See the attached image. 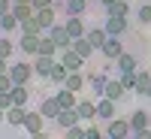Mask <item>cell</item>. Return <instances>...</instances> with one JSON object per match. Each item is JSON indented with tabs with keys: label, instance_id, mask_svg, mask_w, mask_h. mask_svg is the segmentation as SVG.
I'll list each match as a JSON object with an SVG mask.
<instances>
[{
	"label": "cell",
	"instance_id": "cell-1",
	"mask_svg": "<svg viewBox=\"0 0 151 139\" xmlns=\"http://www.w3.org/2000/svg\"><path fill=\"white\" fill-rule=\"evenodd\" d=\"M9 76H12V82L15 85H27L30 79H33V60H27V58H21V60H15V64H9Z\"/></svg>",
	"mask_w": 151,
	"mask_h": 139
},
{
	"label": "cell",
	"instance_id": "cell-18",
	"mask_svg": "<svg viewBox=\"0 0 151 139\" xmlns=\"http://www.w3.org/2000/svg\"><path fill=\"white\" fill-rule=\"evenodd\" d=\"M79 115H82V121H97V103L94 100H79Z\"/></svg>",
	"mask_w": 151,
	"mask_h": 139
},
{
	"label": "cell",
	"instance_id": "cell-27",
	"mask_svg": "<svg viewBox=\"0 0 151 139\" xmlns=\"http://www.w3.org/2000/svg\"><path fill=\"white\" fill-rule=\"evenodd\" d=\"M64 9H67V15H85L88 0H64Z\"/></svg>",
	"mask_w": 151,
	"mask_h": 139
},
{
	"label": "cell",
	"instance_id": "cell-21",
	"mask_svg": "<svg viewBox=\"0 0 151 139\" xmlns=\"http://www.w3.org/2000/svg\"><path fill=\"white\" fill-rule=\"evenodd\" d=\"M36 21H40V27L48 30L55 24V6H45V9H36Z\"/></svg>",
	"mask_w": 151,
	"mask_h": 139
},
{
	"label": "cell",
	"instance_id": "cell-25",
	"mask_svg": "<svg viewBox=\"0 0 151 139\" xmlns=\"http://www.w3.org/2000/svg\"><path fill=\"white\" fill-rule=\"evenodd\" d=\"M124 91H127V88L121 85V79H115V82L109 79V85H106V94H103V97H109V100H115V103H118V100L124 97Z\"/></svg>",
	"mask_w": 151,
	"mask_h": 139
},
{
	"label": "cell",
	"instance_id": "cell-39",
	"mask_svg": "<svg viewBox=\"0 0 151 139\" xmlns=\"http://www.w3.org/2000/svg\"><path fill=\"white\" fill-rule=\"evenodd\" d=\"M6 12H12V0H0V15H6Z\"/></svg>",
	"mask_w": 151,
	"mask_h": 139
},
{
	"label": "cell",
	"instance_id": "cell-28",
	"mask_svg": "<svg viewBox=\"0 0 151 139\" xmlns=\"http://www.w3.org/2000/svg\"><path fill=\"white\" fill-rule=\"evenodd\" d=\"M103 9H106V15H130L127 0H115V3H109V6H103Z\"/></svg>",
	"mask_w": 151,
	"mask_h": 139
},
{
	"label": "cell",
	"instance_id": "cell-5",
	"mask_svg": "<svg viewBox=\"0 0 151 139\" xmlns=\"http://www.w3.org/2000/svg\"><path fill=\"white\" fill-rule=\"evenodd\" d=\"M55 64H58L55 58H48V55H36V58H33V73L40 76V79H48V76H52V70H55Z\"/></svg>",
	"mask_w": 151,
	"mask_h": 139
},
{
	"label": "cell",
	"instance_id": "cell-34",
	"mask_svg": "<svg viewBox=\"0 0 151 139\" xmlns=\"http://www.w3.org/2000/svg\"><path fill=\"white\" fill-rule=\"evenodd\" d=\"M118 79H121V85L127 88V91H136V73H121Z\"/></svg>",
	"mask_w": 151,
	"mask_h": 139
},
{
	"label": "cell",
	"instance_id": "cell-13",
	"mask_svg": "<svg viewBox=\"0 0 151 139\" xmlns=\"http://www.w3.org/2000/svg\"><path fill=\"white\" fill-rule=\"evenodd\" d=\"M115 100H109V97H100L97 100V118L100 121H112V118H115Z\"/></svg>",
	"mask_w": 151,
	"mask_h": 139
},
{
	"label": "cell",
	"instance_id": "cell-2",
	"mask_svg": "<svg viewBox=\"0 0 151 139\" xmlns=\"http://www.w3.org/2000/svg\"><path fill=\"white\" fill-rule=\"evenodd\" d=\"M40 36H42V33H21L18 48H21L24 58H36V55H40Z\"/></svg>",
	"mask_w": 151,
	"mask_h": 139
},
{
	"label": "cell",
	"instance_id": "cell-3",
	"mask_svg": "<svg viewBox=\"0 0 151 139\" xmlns=\"http://www.w3.org/2000/svg\"><path fill=\"white\" fill-rule=\"evenodd\" d=\"M103 27H106L109 36H124L127 33V15H106Z\"/></svg>",
	"mask_w": 151,
	"mask_h": 139
},
{
	"label": "cell",
	"instance_id": "cell-36",
	"mask_svg": "<svg viewBox=\"0 0 151 139\" xmlns=\"http://www.w3.org/2000/svg\"><path fill=\"white\" fill-rule=\"evenodd\" d=\"M136 15H139V21H142V24H151V3L139 6V12H136Z\"/></svg>",
	"mask_w": 151,
	"mask_h": 139
},
{
	"label": "cell",
	"instance_id": "cell-33",
	"mask_svg": "<svg viewBox=\"0 0 151 139\" xmlns=\"http://www.w3.org/2000/svg\"><path fill=\"white\" fill-rule=\"evenodd\" d=\"M82 136H88V127H82V124L67 127V139H82Z\"/></svg>",
	"mask_w": 151,
	"mask_h": 139
},
{
	"label": "cell",
	"instance_id": "cell-10",
	"mask_svg": "<svg viewBox=\"0 0 151 139\" xmlns=\"http://www.w3.org/2000/svg\"><path fill=\"white\" fill-rule=\"evenodd\" d=\"M100 52H103V58H106V60H115V58L124 52V42H121V36H109V40L103 42V48H100Z\"/></svg>",
	"mask_w": 151,
	"mask_h": 139
},
{
	"label": "cell",
	"instance_id": "cell-26",
	"mask_svg": "<svg viewBox=\"0 0 151 139\" xmlns=\"http://www.w3.org/2000/svg\"><path fill=\"white\" fill-rule=\"evenodd\" d=\"M151 85V73L145 70V67H139V70H136V94H142L145 97V88Z\"/></svg>",
	"mask_w": 151,
	"mask_h": 139
},
{
	"label": "cell",
	"instance_id": "cell-43",
	"mask_svg": "<svg viewBox=\"0 0 151 139\" xmlns=\"http://www.w3.org/2000/svg\"><path fill=\"white\" fill-rule=\"evenodd\" d=\"M145 97H148V100H151V85H148V88H145Z\"/></svg>",
	"mask_w": 151,
	"mask_h": 139
},
{
	"label": "cell",
	"instance_id": "cell-11",
	"mask_svg": "<svg viewBox=\"0 0 151 139\" xmlns=\"http://www.w3.org/2000/svg\"><path fill=\"white\" fill-rule=\"evenodd\" d=\"M130 127H133V133H142V130H148V127H151V112H145V109H136L133 115H130Z\"/></svg>",
	"mask_w": 151,
	"mask_h": 139
},
{
	"label": "cell",
	"instance_id": "cell-20",
	"mask_svg": "<svg viewBox=\"0 0 151 139\" xmlns=\"http://www.w3.org/2000/svg\"><path fill=\"white\" fill-rule=\"evenodd\" d=\"M85 76H82V70H73L70 76H67V82H64V88H70V91H76V94H79L82 91V88H85Z\"/></svg>",
	"mask_w": 151,
	"mask_h": 139
},
{
	"label": "cell",
	"instance_id": "cell-23",
	"mask_svg": "<svg viewBox=\"0 0 151 139\" xmlns=\"http://www.w3.org/2000/svg\"><path fill=\"white\" fill-rule=\"evenodd\" d=\"M67 76H70V70L64 67V60H58V64H55V70H52V76H48V82H52V85H64L67 82Z\"/></svg>",
	"mask_w": 151,
	"mask_h": 139
},
{
	"label": "cell",
	"instance_id": "cell-12",
	"mask_svg": "<svg viewBox=\"0 0 151 139\" xmlns=\"http://www.w3.org/2000/svg\"><path fill=\"white\" fill-rule=\"evenodd\" d=\"M115 67H118V73H136L139 70V60H136V55H130V52H121L115 58Z\"/></svg>",
	"mask_w": 151,
	"mask_h": 139
},
{
	"label": "cell",
	"instance_id": "cell-6",
	"mask_svg": "<svg viewBox=\"0 0 151 139\" xmlns=\"http://www.w3.org/2000/svg\"><path fill=\"white\" fill-rule=\"evenodd\" d=\"M48 36H52V40L58 42V48H70L73 45V36H70V30L64 27V24H52V27H48Z\"/></svg>",
	"mask_w": 151,
	"mask_h": 139
},
{
	"label": "cell",
	"instance_id": "cell-19",
	"mask_svg": "<svg viewBox=\"0 0 151 139\" xmlns=\"http://www.w3.org/2000/svg\"><path fill=\"white\" fill-rule=\"evenodd\" d=\"M40 112L45 118H58L60 115V103H58V97H45L42 103H40Z\"/></svg>",
	"mask_w": 151,
	"mask_h": 139
},
{
	"label": "cell",
	"instance_id": "cell-17",
	"mask_svg": "<svg viewBox=\"0 0 151 139\" xmlns=\"http://www.w3.org/2000/svg\"><path fill=\"white\" fill-rule=\"evenodd\" d=\"M55 97H58L60 109H76V106H79V100H76V91H70V88H64V85H60V91H58Z\"/></svg>",
	"mask_w": 151,
	"mask_h": 139
},
{
	"label": "cell",
	"instance_id": "cell-9",
	"mask_svg": "<svg viewBox=\"0 0 151 139\" xmlns=\"http://www.w3.org/2000/svg\"><path fill=\"white\" fill-rule=\"evenodd\" d=\"M42 127H45V115H42V112H27L24 133H27V136H36V133H42Z\"/></svg>",
	"mask_w": 151,
	"mask_h": 139
},
{
	"label": "cell",
	"instance_id": "cell-4",
	"mask_svg": "<svg viewBox=\"0 0 151 139\" xmlns=\"http://www.w3.org/2000/svg\"><path fill=\"white\" fill-rule=\"evenodd\" d=\"M106 133H109L112 139H124L127 133H133L130 118H127V121H124V118H112V121H106Z\"/></svg>",
	"mask_w": 151,
	"mask_h": 139
},
{
	"label": "cell",
	"instance_id": "cell-8",
	"mask_svg": "<svg viewBox=\"0 0 151 139\" xmlns=\"http://www.w3.org/2000/svg\"><path fill=\"white\" fill-rule=\"evenodd\" d=\"M24 121H27V106H9L6 109V124L9 127H24Z\"/></svg>",
	"mask_w": 151,
	"mask_h": 139
},
{
	"label": "cell",
	"instance_id": "cell-22",
	"mask_svg": "<svg viewBox=\"0 0 151 139\" xmlns=\"http://www.w3.org/2000/svg\"><path fill=\"white\" fill-rule=\"evenodd\" d=\"M73 48H76V52H79L85 60H88V58H91V55L97 52V48L91 45V40H88V36H79V40H73Z\"/></svg>",
	"mask_w": 151,
	"mask_h": 139
},
{
	"label": "cell",
	"instance_id": "cell-14",
	"mask_svg": "<svg viewBox=\"0 0 151 139\" xmlns=\"http://www.w3.org/2000/svg\"><path fill=\"white\" fill-rule=\"evenodd\" d=\"M64 27L70 30V36H73V40H79V36H85V33H88V27H85V21H82V15H67V21H64Z\"/></svg>",
	"mask_w": 151,
	"mask_h": 139
},
{
	"label": "cell",
	"instance_id": "cell-15",
	"mask_svg": "<svg viewBox=\"0 0 151 139\" xmlns=\"http://www.w3.org/2000/svg\"><path fill=\"white\" fill-rule=\"evenodd\" d=\"M55 121H58L60 130H67V127H73V124H79L82 115H79V109H60V115H58Z\"/></svg>",
	"mask_w": 151,
	"mask_h": 139
},
{
	"label": "cell",
	"instance_id": "cell-35",
	"mask_svg": "<svg viewBox=\"0 0 151 139\" xmlns=\"http://www.w3.org/2000/svg\"><path fill=\"white\" fill-rule=\"evenodd\" d=\"M12 88H15V82H12L9 70H6V73H0V91H12Z\"/></svg>",
	"mask_w": 151,
	"mask_h": 139
},
{
	"label": "cell",
	"instance_id": "cell-38",
	"mask_svg": "<svg viewBox=\"0 0 151 139\" xmlns=\"http://www.w3.org/2000/svg\"><path fill=\"white\" fill-rule=\"evenodd\" d=\"M33 9H45V6H55V0H30Z\"/></svg>",
	"mask_w": 151,
	"mask_h": 139
},
{
	"label": "cell",
	"instance_id": "cell-40",
	"mask_svg": "<svg viewBox=\"0 0 151 139\" xmlns=\"http://www.w3.org/2000/svg\"><path fill=\"white\" fill-rule=\"evenodd\" d=\"M88 139H100V130L97 127H88Z\"/></svg>",
	"mask_w": 151,
	"mask_h": 139
},
{
	"label": "cell",
	"instance_id": "cell-32",
	"mask_svg": "<svg viewBox=\"0 0 151 139\" xmlns=\"http://www.w3.org/2000/svg\"><path fill=\"white\" fill-rule=\"evenodd\" d=\"M12 52H15V42L9 40V36H0V58H12Z\"/></svg>",
	"mask_w": 151,
	"mask_h": 139
},
{
	"label": "cell",
	"instance_id": "cell-29",
	"mask_svg": "<svg viewBox=\"0 0 151 139\" xmlns=\"http://www.w3.org/2000/svg\"><path fill=\"white\" fill-rule=\"evenodd\" d=\"M12 100H15L18 106H27V100H30V91H27V85H15V88H12Z\"/></svg>",
	"mask_w": 151,
	"mask_h": 139
},
{
	"label": "cell",
	"instance_id": "cell-24",
	"mask_svg": "<svg viewBox=\"0 0 151 139\" xmlns=\"http://www.w3.org/2000/svg\"><path fill=\"white\" fill-rule=\"evenodd\" d=\"M85 36H88V40H91V45H94V48H103V42L109 40V33H106V27H91V30H88Z\"/></svg>",
	"mask_w": 151,
	"mask_h": 139
},
{
	"label": "cell",
	"instance_id": "cell-41",
	"mask_svg": "<svg viewBox=\"0 0 151 139\" xmlns=\"http://www.w3.org/2000/svg\"><path fill=\"white\" fill-rule=\"evenodd\" d=\"M6 70H9V60H6V58H0V73H6Z\"/></svg>",
	"mask_w": 151,
	"mask_h": 139
},
{
	"label": "cell",
	"instance_id": "cell-7",
	"mask_svg": "<svg viewBox=\"0 0 151 139\" xmlns=\"http://www.w3.org/2000/svg\"><path fill=\"white\" fill-rule=\"evenodd\" d=\"M60 60H64V67L73 73V70H82L85 67V58L79 55V52H76V48L70 45V48H60Z\"/></svg>",
	"mask_w": 151,
	"mask_h": 139
},
{
	"label": "cell",
	"instance_id": "cell-30",
	"mask_svg": "<svg viewBox=\"0 0 151 139\" xmlns=\"http://www.w3.org/2000/svg\"><path fill=\"white\" fill-rule=\"evenodd\" d=\"M18 30H21V33H42V27H40V21H36V15L18 21Z\"/></svg>",
	"mask_w": 151,
	"mask_h": 139
},
{
	"label": "cell",
	"instance_id": "cell-31",
	"mask_svg": "<svg viewBox=\"0 0 151 139\" xmlns=\"http://www.w3.org/2000/svg\"><path fill=\"white\" fill-rule=\"evenodd\" d=\"M15 27H18V15H15V12L0 15V30H15Z\"/></svg>",
	"mask_w": 151,
	"mask_h": 139
},
{
	"label": "cell",
	"instance_id": "cell-45",
	"mask_svg": "<svg viewBox=\"0 0 151 139\" xmlns=\"http://www.w3.org/2000/svg\"><path fill=\"white\" fill-rule=\"evenodd\" d=\"M12 3H30V0H12Z\"/></svg>",
	"mask_w": 151,
	"mask_h": 139
},
{
	"label": "cell",
	"instance_id": "cell-44",
	"mask_svg": "<svg viewBox=\"0 0 151 139\" xmlns=\"http://www.w3.org/2000/svg\"><path fill=\"white\" fill-rule=\"evenodd\" d=\"M100 3H103V6H109V3H115V0H100Z\"/></svg>",
	"mask_w": 151,
	"mask_h": 139
},
{
	"label": "cell",
	"instance_id": "cell-37",
	"mask_svg": "<svg viewBox=\"0 0 151 139\" xmlns=\"http://www.w3.org/2000/svg\"><path fill=\"white\" fill-rule=\"evenodd\" d=\"M0 106H3V109L15 106V100H12V91H0Z\"/></svg>",
	"mask_w": 151,
	"mask_h": 139
},
{
	"label": "cell",
	"instance_id": "cell-16",
	"mask_svg": "<svg viewBox=\"0 0 151 139\" xmlns=\"http://www.w3.org/2000/svg\"><path fill=\"white\" fill-rule=\"evenodd\" d=\"M88 85H91V91L97 94V100L106 94V85H109V76H106V70H100V73H94L91 79H88Z\"/></svg>",
	"mask_w": 151,
	"mask_h": 139
},
{
	"label": "cell",
	"instance_id": "cell-42",
	"mask_svg": "<svg viewBox=\"0 0 151 139\" xmlns=\"http://www.w3.org/2000/svg\"><path fill=\"white\" fill-rule=\"evenodd\" d=\"M0 121H6V109L3 106H0Z\"/></svg>",
	"mask_w": 151,
	"mask_h": 139
}]
</instances>
